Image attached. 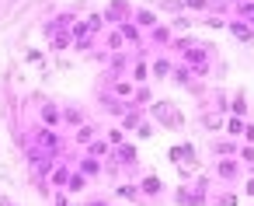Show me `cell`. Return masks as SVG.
Wrapping results in <instances>:
<instances>
[{
  "instance_id": "cell-1",
  "label": "cell",
  "mask_w": 254,
  "mask_h": 206,
  "mask_svg": "<svg viewBox=\"0 0 254 206\" xmlns=\"http://www.w3.org/2000/svg\"><path fill=\"white\" fill-rule=\"evenodd\" d=\"M212 171L209 175H191L188 182H181L174 192H171V199L178 203V206H209V196H212Z\"/></svg>"
},
{
  "instance_id": "cell-2",
  "label": "cell",
  "mask_w": 254,
  "mask_h": 206,
  "mask_svg": "<svg viewBox=\"0 0 254 206\" xmlns=\"http://www.w3.org/2000/svg\"><path fill=\"white\" fill-rule=\"evenodd\" d=\"M146 115H150V119H153L160 129H171V133L185 126V112H181V108H178L171 98H157V102L146 108Z\"/></svg>"
},
{
  "instance_id": "cell-3",
  "label": "cell",
  "mask_w": 254,
  "mask_h": 206,
  "mask_svg": "<svg viewBox=\"0 0 254 206\" xmlns=\"http://www.w3.org/2000/svg\"><path fill=\"white\" fill-rule=\"evenodd\" d=\"M136 168H139V150H136L132 140L112 147V157L105 161V171H108V175H119V171H129V175H132Z\"/></svg>"
},
{
  "instance_id": "cell-4",
  "label": "cell",
  "mask_w": 254,
  "mask_h": 206,
  "mask_svg": "<svg viewBox=\"0 0 254 206\" xmlns=\"http://www.w3.org/2000/svg\"><path fill=\"white\" fill-rule=\"evenodd\" d=\"M247 168L240 164V157H212V178L223 182V185H237L244 182Z\"/></svg>"
},
{
  "instance_id": "cell-5",
  "label": "cell",
  "mask_w": 254,
  "mask_h": 206,
  "mask_svg": "<svg viewBox=\"0 0 254 206\" xmlns=\"http://www.w3.org/2000/svg\"><path fill=\"white\" fill-rule=\"evenodd\" d=\"M132 11H136V4H132V0H108V4H105V11H101V18H105V25L119 28V25L132 21Z\"/></svg>"
},
{
  "instance_id": "cell-6",
  "label": "cell",
  "mask_w": 254,
  "mask_h": 206,
  "mask_svg": "<svg viewBox=\"0 0 254 206\" xmlns=\"http://www.w3.org/2000/svg\"><path fill=\"white\" fill-rule=\"evenodd\" d=\"M167 161L174 164V168H198V147L195 143H188V140H181V143H174L171 150H167Z\"/></svg>"
},
{
  "instance_id": "cell-7",
  "label": "cell",
  "mask_w": 254,
  "mask_h": 206,
  "mask_svg": "<svg viewBox=\"0 0 254 206\" xmlns=\"http://www.w3.org/2000/svg\"><path fill=\"white\" fill-rule=\"evenodd\" d=\"M174 28H171V21H160L157 28H150L146 32V49L153 46V49H160V53H171V46H174Z\"/></svg>"
},
{
  "instance_id": "cell-8",
  "label": "cell",
  "mask_w": 254,
  "mask_h": 206,
  "mask_svg": "<svg viewBox=\"0 0 254 206\" xmlns=\"http://www.w3.org/2000/svg\"><path fill=\"white\" fill-rule=\"evenodd\" d=\"M139 182V192H143V199L146 203H153V199H164V192H167V185H164V178L157 175V171H146L143 178H136Z\"/></svg>"
},
{
  "instance_id": "cell-9",
  "label": "cell",
  "mask_w": 254,
  "mask_h": 206,
  "mask_svg": "<svg viewBox=\"0 0 254 206\" xmlns=\"http://www.w3.org/2000/svg\"><path fill=\"white\" fill-rule=\"evenodd\" d=\"M237 150H240V140H233V136H226V133L209 136V154H212V157H237Z\"/></svg>"
},
{
  "instance_id": "cell-10",
  "label": "cell",
  "mask_w": 254,
  "mask_h": 206,
  "mask_svg": "<svg viewBox=\"0 0 254 206\" xmlns=\"http://www.w3.org/2000/svg\"><path fill=\"white\" fill-rule=\"evenodd\" d=\"M98 105H101V112L112 115V119H122V115L132 108V102H122V98H115V95H108V91H98Z\"/></svg>"
},
{
  "instance_id": "cell-11",
  "label": "cell",
  "mask_w": 254,
  "mask_h": 206,
  "mask_svg": "<svg viewBox=\"0 0 254 206\" xmlns=\"http://www.w3.org/2000/svg\"><path fill=\"white\" fill-rule=\"evenodd\" d=\"M39 119H42V126H49V129H63V105L42 102V105H39Z\"/></svg>"
},
{
  "instance_id": "cell-12",
  "label": "cell",
  "mask_w": 254,
  "mask_h": 206,
  "mask_svg": "<svg viewBox=\"0 0 254 206\" xmlns=\"http://www.w3.org/2000/svg\"><path fill=\"white\" fill-rule=\"evenodd\" d=\"M198 126L205 129V133H223V126H226V115L223 112H216V108H198Z\"/></svg>"
},
{
  "instance_id": "cell-13",
  "label": "cell",
  "mask_w": 254,
  "mask_h": 206,
  "mask_svg": "<svg viewBox=\"0 0 254 206\" xmlns=\"http://www.w3.org/2000/svg\"><path fill=\"white\" fill-rule=\"evenodd\" d=\"M174 63H178V60H174L171 53H164V56H153V60H150V77H153V81H171V70H174Z\"/></svg>"
},
{
  "instance_id": "cell-14",
  "label": "cell",
  "mask_w": 254,
  "mask_h": 206,
  "mask_svg": "<svg viewBox=\"0 0 254 206\" xmlns=\"http://www.w3.org/2000/svg\"><path fill=\"white\" fill-rule=\"evenodd\" d=\"M70 175H73V164H70V161H56V164H53V171H49V189H53V192L66 189Z\"/></svg>"
},
{
  "instance_id": "cell-15",
  "label": "cell",
  "mask_w": 254,
  "mask_h": 206,
  "mask_svg": "<svg viewBox=\"0 0 254 206\" xmlns=\"http://www.w3.org/2000/svg\"><path fill=\"white\" fill-rule=\"evenodd\" d=\"M87 122V112H84V105H77V102H66L63 105V129H77V126H84Z\"/></svg>"
},
{
  "instance_id": "cell-16",
  "label": "cell",
  "mask_w": 254,
  "mask_h": 206,
  "mask_svg": "<svg viewBox=\"0 0 254 206\" xmlns=\"http://www.w3.org/2000/svg\"><path fill=\"white\" fill-rule=\"evenodd\" d=\"M132 25H136L139 32H150V28L160 25V14H157L153 7H136V11H132Z\"/></svg>"
},
{
  "instance_id": "cell-17",
  "label": "cell",
  "mask_w": 254,
  "mask_h": 206,
  "mask_svg": "<svg viewBox=\"0 0 254 206\" xmlns=\"http://www.w3.org/2000/svg\"><path fill=\"white\" fill-rule=\"evenodd\" d=\"M226 32H230L237 42H244V46H247V42H254V25H247V21L233 18V14H230V21H226Z\"/></svg>"
},
{
  "instance_id": "cell-18",
  "label": "cell",
  "mask_w": 254,
  "mask_h": 206,
  "mask_svg": "<svg viewBox=\"0 0 254 206\" xmlns=\"http://www.w3.org/2000/svg\"><path fill=\"white\" fill-rule=\"evenodd\" d=\"M73 168H77L80 175H87V178H98V175H105V161H98V157H91L87 150L80 154V161H77Z\"/></svg>"
},
{
  "instance_id": "cell-19",
  "label": "cell",
  "mask_w": 254,
  "mask_h": 206,
  "mask_svg": "<svg viewBox=\"0 0 254 206\" xmlns=\"http://www.w3.org/2000/svg\"><path fill=\"white\" fill-rule=\"evenodd\" d=\"M171 81H174L178 88H185V91H188V88H191L195 81H202V77H198L191 67H185V63H174V70H171Z\"/></svg>"
},
{
  "instance_id": "cell-20",
  "label": "cell",
  "mask_w": 254,
  "mask_h": 206,
  "mask_svg": "<svg viewBox=\"0 0 254 206\" xmlns=\"http://www.w3.org/2000/svg\"><path fill=\"white\" fill-rule=\"evenodd\" d=\"M115 196L119 199H126V203H136V206H143L146 199H143V192H139V182H119L115 185Z\"/></svg>"
},
{
  "instance_id": "cell-21",
  "label": "cell",
  "mask_w": 254,
  "mask_h": 206,
  "mask_svg": "<svg viewBox=\"0 0 254 206\" xmlns=\"http://www.w3.org/2000/svg\"><path fill=\"white\" fill-rule=\"evenodd\" d=\"M101 49H105V53H126L129 46H126L122 32H119V28H112V32H105V35H101Z\"/></svg>"
},
{
  "instance_id": "cell-22",
  "label": "cell",
  "mask_w": 254,
  "mask_h": 206,
  "mask_svg": "<svg viewBox=\"0 0 254 206\" xmlns=\"http://www.w3.org/2000/svg\"><path fill=\"white\" fill-rule=\"evenodd\" d=\"M226 115H240V119L251 115V105H247V91H244V88L230 95V112H226Z\"/></svg>"
},
{
  "instance_id": "cell-23",
  "label": "cell",
  "mask_w": 254,
  "mask_h": 206,
  "mask_svg": "<svg viewBox=\"0 0 254 206\" xmlns=\"http://www.w3.org/2000/svg\"><path fill=\"white\" fill-rule=\"evenodd\" d=\"M101 133H105V129H98L94 122H84V126H77V129H73V143H77V147H87V143H91V140H98Z\"/></svg>"
},
{
  "instance_id": "cell-24",
  "label": "cell",
  "mask_w": 254,
  "mask_h": 206,
  "mask_svg": "<svg viewBox=\"0 0 254 206\" xmlns=\"http://www.w3.org/2000/svg\"><path fill=\"white\" fill-rule=\"evenodd\" d=\"M237 203H240L237 189H212V196H209V206H237Z\"/></svg>"
},
{
  "instance_id": "cell-25",
  "label": "cell",
  "mask_w": 254,
  "mask_h": 206,
  "mask_svg": "<svg viewBox=\"0 0 254 206\" xmlns=\"http://www.w3.org/2000/svg\"><path fill=\"white\" fill-rule=\"evenodd\" d=\"M143 119H146V108H136V105H132V108H129L122 119H119V126H122L126 133H136V126H139Z\"/></svg>"
},
{
  "instance_id": "cell-26",
  "label": "cell",
  "mask_w": 254,
  "mask_h": 206,
  "mask_svg": "<svg viewBox=\"0 0 254 206\" xmlns=\"http://www.w3.org/2000/svg\"><path fill=\"white\" fill-rule=\"evenodd\" d=\"M84 150H87L91 157H98V161H108V157H112V143L105 140V133H101L98 140H91V143H87Z\"/></svg>"
},
{
  "instance_id": "cell-27",
  "label": "cell",
  "mask_w": 254,
  "mask_h": 206,
  "mask_svg": "<svg viewBox=\"0 0 254 206\" xmlns=\"http://www.w3.org/2000/svg\"><path fill=\"white\" fill-rule=\"evenodd\" d=\"M157 98H153V88L150 84H136V95H132V105L136 108H150Z\"/></svg>"
},
{
  "instance_id": "cell-28",
  "label": "cell",
  "mask_w": 254,
  "mask_h": 206,
  "mask_svg": "<svg viewBox=\"0 0 254 206\" xmlns=\"http://www.w3.org/2000/svg\"><path fill=\"white\" fill-rule=\"evenodd\" d=\"M195 21H198L195 14L181 11V14H174V18H171V28H174V35H181V32H191V25H195Z\"/></svg>"
},
{
  "instance_id": "cell-29",
  "label": "cell",
  "mask_w": 254,
  "mask_h": 206,
  "mask_svg": "<svg viewBox=\"0 0 254 206\" xmlns=\"http://www.w3.org/2000/svg\"><path fill=\"white\" fill-rule=\"evenodd\" d=\"M226 21H230V18H226V14H216V11H209V14L198 18V25H205V28H212V32H223Z\"/></svg>"
},
{
  "instance_id": "cell-30",
  "label": "cell",
  "mask_w": 254,
  "mask_h": 206,
  "mask_svg": "<svg viewBox=\"0 0 254 206\" xmlns=\"http://www.w3.org/2000/svg\"><path fill=\"white\" fill-rule=\"evenodd\" d=\"M87 182H91V178H87V175H80V171L73 168V175H70V182H66V189H63V192H66V196H77V192H84V189H87Z\"/></svg>"
},
{
  "instance_id": "cell-31",
  "label": "cell",
  "mask_w": 254,
  "mask_h": 206,
  "mask_svg": "<svg viewBox=\"0 0 254 206\" xmlns=\"http://www.w3.org/2000/svg\"><path fill=\"white\" fill-rule=\"evenodd\" d=\"M244 122H247V119H240V115H226L223 133H226V136H233V140H240V136H244Z\"/></svg>"
},
{
  "instance_id": "cell-32",
  "label": "cell",
  "mask_w": 254,
  "mask_h": 206,
  "mask_svg": "<svg viewBox=\"0 0 254 206\" xmlns=\"http://www.w3.org/2000/svg\"><path fill=\"white\" fill-rule=\"evenodd\" d=\"M181 7H185L188 14H209V11H212L209 0H181Z\"/></svg>"
},
{
  "instance_id": "cell-33",
  "label": "cell",
  "mask_w": 254,
  "mask_h": 206,
  "mask_svg": "<svg viewBox=\"0 0 254 206\" xmlns=\"http://www.w3.org/2000/svg\"><path fill=\"white\" fill-rule=\"evenodd\" d=\"M237 157H240V164H244L247 171H254V143H240Z\"/></svg>"
},
{
  "instance_id": "cell-34",
  "label": "cell",
  "mask_w": 254,
  "mask_h": 206,
  "mask_svg": "<svg viewBox=\"0 0 254 206\" xmlns=\"http://www.w3.org/2000/svg\"><path fill=\"white\" fill-rule=\"evenodd\" d=\"M153 133H157V122H153V119L146 115V119H143V122L136 126V136H139V140H150Z\"/></svg>"
},
{
  "instance_id": "cell-35",
  "label": "cell",
  "mask_w": 254,
  "mask_h": 206,
  "mask_svg": "<svg viewBox=\"0 0 254 206\" xmlns=\"http://www.w3.org/2000/svg\"><path fill=\"white\" fill-rule=\"evenodd\" d=\"M105 140H108L112 147H119V143H126L129 136H126V129H122V126H112V129H105Z\"/></svg>"
},
{
  "instance_id": "cell-36",
  "label": "cell",
  "mask_w": 254,
  "mask_h": 206,
  "mask_svg": "<svg viewBox=\"0 0 254 206\" xmlns=\"http://www.w3.org/2000/svg\"><path fill=\"white\" fill-rule=\"evenodd\" d=\"M240 185H244V196H247V199H254V171H247Z\"/></svg>"
},
{
  "instance_id": "cell-37",
  "label": "cell",
  "mask_w": 254,
  "mask_h": 206,
  "mask_svg": "<svg viewBox=\"0 0 254 206\" xmlns=\"http://www.w3.org/2000/svg\"><path fill=\"white\" fill-rule=\"evenodd\" d=\"M240 143H254V119L244 122V136H240Z\"/></svg>"
},
{
  "instance_id": "cell-38",
  "label": "cell",
  "mask_w": 254,
  "mask_h": 206,
  "mask_svg": "<svg viewBox=\"0 0 254 206\" xmlns=\"http://www.w3.org/2000/svg\"><path fill=\"white\" fill-rule=\"evenodd\" d=\"M84 206H112V199L108 196H91V199H84Z\"/></svg>"
},
{
  "instance_id": "cell-39",
  "label": "cell",
  "mask_w": 254,
  "mask_h": 206,
  "mask_svg": "<svg viewBox=\"0 0 254 206\" xmlns=\"http://www.w3.org/2000/svg\"><path fill=\"white\" fill-rule=\"evenodd\" d=\"M42 60H46L42 49H28V53H25V63H42Z\"/></svg>"
},
{
  "instance_id": "cell-40",
  "label": "cell",
  "mask_w": 254,
  "mask_h": 206,
  "mask_svg": "<svg viewBox=\"0 0 254 206\" xmlns=\"http://www.w3.org/2000/svg\"><path fill=\"white\" fill-rule=\"evenodd\" d=\"M53 206H70V199H66V192L60 189V192H53Z\"/></svg>"
},
{
  "instance_id": "cell-41",
  "label": "cell",
  "mask_w": 254,
  "mask_h": 206,
  "mask_svg": "<svg viewBox=\"0 0 254 206\" xmlns=\"http://www.w3.org/2000/svg\"><path fill=\"white\" fill-rule=\"evenodd\" d=\"M226 4H230V7H240V4H247V0H226Z\"/></svg>"
},
{
  "instance_id": "cell-42",
  "label": "cell",
  "mask_w": 254,
  "mask_h": 206,
  "mask_svg": "<svg viewBox=\"0 0 254 206\" xmlns=\"http://www.w3.org/2000/svg\"><path fill=\"white\" fill-rule=\"evenodd\" d=\"M0 206H14V203H11V199H7V196H0Z\"/></svg>"
}]
</instances>
